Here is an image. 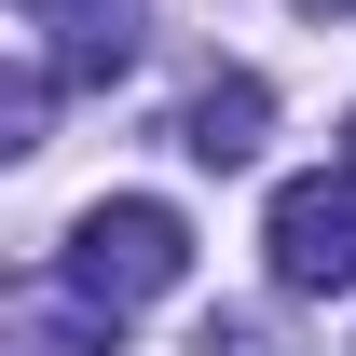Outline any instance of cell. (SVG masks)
<instances>
[{"mask_svg": "<svg viewBox=\"0 0 356 356\" xmlns=\"http://www.w3.org/2000/svg\"><path fill=\"white\" fill-rule=\"evenodd\" d=\"M178 274H192V220H178V206H151V192H110V206H83V220H69V288H83V302L137 315V302H165Z\"/></svg>", "mask_w": 356, "mask_h": 356, "instance_id": "cell-1", "label": "cell"}, {"mask_svg": "<svg viewBox=\"0 0 356 356\" xmlns=\"http://www.w3.org/2000/svg\"><path fill=\"white\" fill-rule=\"evenodd\" d=\"M261 247H274V288L288 302H343L356 288V178H288Z\"/></svg>", "mask_w": 356, "mask_h": 356, "instance_id": "cell-2", "label": "cell"}, {"mask_svg": "<svg viewBox=\"0 0 356 356\" xmlns=\"http://www.w3.org/2000/svg\"><path fill=\"white\" fill-rule=\"evenodd\" d=\"M42 14V69L55 83H124L137 69V0H28Z\"/></svg>", "mask_w": 356, "mask_h": 356, "instance_id": "cell-3", "label": "cell"}, {"mask_svg": "<svg viewBox=\"0 0 356 356\" xmlns=\"http://www.w3.org/2000/svg\"><path fill=\"white\" fill-rule=\"evenodd\" d=\"M261 137H274V83L261 69H220V83H192V110H178V151L192 165H261Z\"/></svg>", "mask_w": 356, "mask_h": 356, "instance_id": "cell-4", "label": "cell"}, {"mask_svg": "<svg viewBox=\"0 0 356 356\" xmlns=\"http://www.w3.org/2000/svg\"><path fill=\"white\" fill-rule=\"evenodd\" d=\"M206 356H274V329L261 315H206Z\"/></svg>", "mask_w": 356, "mask_h": 356, "instance_id": "cell-5", "label": "cell"}, {"mask_svg": "<svg viewBox=\"0 0 356 356\" xmlns=\"http://www.w3.org/2000/svg\"><path fill=\"white\" fill-rule=\"evenodd\" d=\"M343 178H356V137H343Z\"/></svg>", "mask_w": 356, "mask_h": 356, "instance_id": "cell-6", "label": "cell"}]
</instances>
